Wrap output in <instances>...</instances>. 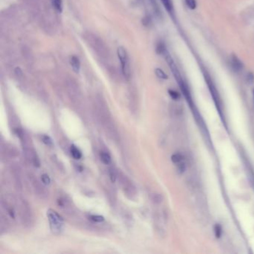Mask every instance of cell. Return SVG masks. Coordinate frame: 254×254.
Returning <instances> with one entry per match:
<instances>
[{"instance_id": "obj_13", "label": "cell", "mask_w": 254, "mask_h": 254, "mask_svg": "<svg viewBox=\"0 0 254 254\" xmlns=\"http://www.w3.org/2000/svg\"><path fill=\"white\" fill-rule=\"evenodd\" d=\"M42 140L46 145H48V146H52V145H53L52 140L49 137V136H46V135L43 136Z\"/></svg>"}, {"instance_id": "obj_22", "label": "cell", "mask_w": 254, "mask_h": 254, "mask_svg": "<svg viewBox=\"0 0 254 254\" xmlns=\"http://www.w3.org/2000/svg\"><path fill=\"white\" fill-rule=\"evenodd\" d=\"M33 161H34V164L35 166H37V167H40V163L39 159H38L37 156H34Z\"/></svg>"}, {"instance_id": "obj_5", "label": "cell", "mask_w": 254, "mask_h": 254, "mask_svg": "<svg viewBox=\"0 0 254 254\" xmlns=\"http://www.w3.org/2000/svg\"><path fill=\"white\" fill-rule=\"evenodd\" d=\"M70 64H71L72 69L76 72V73H78L81 69V62H80L78 57L76 56H72L70 58Z\"/></svg>"}, {"instance_id": "obj_1", "label": "cell", "mask_w": 254, "mask_h": 254, "mask_svg": "<svg viewBox=\"0 0 254 254\" xmlns=\"http://www.w3.org/2000/svg\"><path fill=\"white\" fill-rule=\"evenodd\" d=\"M117 55L119 60L121 63V67H122V72L124 77L127 79H129L130 77V60H129L128 55L127 51L124 47L120 46L117 49Z\"/></svg>"}, {"instance_id": "obj_7", "label": "cell", "mask_w": 254, "mask_h": 254, "mask_svg": "<svg viewBox=\"0 0 254 254\" xmlns=\"http://www.w3.org/2000/svg\"><path fill=\"white\" fill-rule=\"evenodd\" d=\"M71 154L72 156H73V158H75L76 159H80L81 158V156H82V154H81V152L80 151V150L76 148L75 145H72L71 146Z\"/></svg>"}, {"instance_id": "obj_11", "label": "cell", "mask_w": 254, "mask_h": 254, "mask_svg": "<svg viewBox=\"0 0 254 254\" xmlns=\"http://www.w3.org/2000/svg\"><path fill=\"white\" fill-rule=\"evenodd\" d=\"M155 73H156V76H157L158 78H161V79H168V76L166 74L165 72L162 71L161 69L156 68V69H155Z\"/></svg>"}, {"instance_id": "obj_8", "label": "cell", "mask_w": 254, "mask_h": 254, "mask_svg": "<svg viewBox=\"0 0 254 254\" xmlns=\"http://www.w3.org/2000/svg\"><path fill=\"white\" fill-rule=\"evenodd\" d=\"M101 159L102 162L104 163L105 165H109L111 162V157L108 153L106 152H101L100 154Z\"/></svg>"}, {"instance_id": "obj_20", "label": "cell", "mask_w": 254, "mask_h": 254, "mask_svg": "<svg viewBox=\"0 0 254 254\" xmlns=\"http://www.w3.org/2000/svg\"><path fill=\"white\" fill-rule=\"evenodd\" d=\"M247 81L250 84H253L254 82V75L252 72H249L247 75Z\"/></svg>"}, {"instance_id": "obj_9", "label": "cell", "mask_w": 254, "mask_h": 254, "mask_svg": "<svg viewBox=\"0 0 254 254\" xmlns=\"http://www.w3.org/2000/svg\"><path fill=\"white\" fill-rule=\"evenodd\" d=\"M161 1H162L166 11L172 14L173 12V4H172V0H161Z\"/></svg>"}, {"instance_id": "obj_19", "label": "cell", "mask_w": 254, "mask_h": 254, "mask_svg": "<svg viewBox=\"0 0 254 254\" xmlns=\"http://www.w3.org/2000/svg\"><path fill=\"white\" fill-rule=\"evenodd\" d=\"M153 201H154V202L156 203V204H159V203L162 202V195H160L159 194L154 195V198H153Z\"/></svg>"}, {"instance_id": "obj_10", "label": "cell", "mask_w": 254, "mask_h": 254, "mask_svg": "<svg viewBox=\"0 0 254 254\" xmlns=\"http://www.w3.org/2000/svg\"><path fill=\"white\" fill-rule=\"evenodd\" d=\"M183 158L184 157H183V155L177 153V154H175L172 155V161L173 162H175V163H180V162H181L182 161H183Z\"/></svg>"}, {"instance_id": "obj_6", "label": "cell", "mask_w": 254, "mask_h": 254, "mask_svg": "<svg viewBox=\"0 0 254 254\" xmlns=\"http://www.w3.org/2000/svg\"><path fill=\"white\" fill-rule=\"evenodd\" d=\"M52 6L57 12L61 13L63 11V2L62 0H51Z\"/></svg>"}, {"instance_id": "obj_15", "label": "cell", "mask_w": 254, "mask_h": 254, "mask_svg": "<svg viewBox=\"0 0 254 254\" xmlns=\"http://www.w3.org/2000/svg\"><path fill=\"white\" fill-rule=\"evenodd\" d=\"M169 95L171 96V98H173L174 100H177L180 98V94H179L177 92H176V91L172 90V89H169Z\"/></svg>"}, {"instance_id": "obj_3", "label": "cell", "mask_w": 254, "mask_h": 254, "mask_svg": "<svg viewBox=\"0 0 254 254\" xmlns=\"http://www.w3.org/2000/svg\"><path fill=\"white\" fill-rule=\"evenodd\" d=\"M87 38L89 39L90 46L98 54V55L103 57V55H106V47L99 38L97 37L96 36H92L91 34H89V36H87Z\"/></svg>"}, {"instance_id": "obj_17", "label": "cell", "mask_w": 254, "mask_h": 254, "mask_svg": "<svg viewBox=\"0 0 254 254\" xmlns=\"http://www.w3.org/2000/svg\"><path fill=\"white\" fill-rule=\"evenodd\" d=\"M109 175H110V178H111V180L112 183H115L116 180V172H115L114 169H111L109 170Z\"/></svg>"}, {"instance_id": "obj_4", "label": "cell", "mask_w": 254, "mask_h": 254, "mask_svg": "<svg viewBox=\"0 0 254 254\" xmlns=\"http://www.w3.org/2000/svg\"><path fill=\"white\" fill-rule=\"evenodd\" d=\"M231 63H232V67L236 72H240L243 69L244 65L242 62L238 58L237 56L233 55L231 58Z\"/></svg>"}, {"instance_id": "obj_16", "label": "cell", "mask_w": 254, "mask_h": 254, "mask_svg": "<svg viewBox=\"0 0 254 254\" xmlns=\"http://www.w3.org/2000/svg\"><path fill=\"white\" fill-rule=\"evenodd\" d=\"M186 3L188 7L191 10H194L196 8L197 4H196L195 0H186Z\"/></svg>"}, {"instance_id": "obj_23", "label": "cell", "mask_w": 254, "mask_h": 254, "mask_svg": "<svg viewBox=\"0 0 254 254\" xmlns=\"http://www.w3.org/2000/svg\"><path fill=\"white\" fill-rule=\"evenodd\" d=\"M253 94H254V91H253Z\"/></svg>"}, {"instance_id": "obj_12", "label": "cell", "mask_w": 254, "mask_h": 254, "mask_svg": "<svg viewBox=\"0 0 254 254\" xmlns=\"http://www.w3.org/2000/svg\"><path fill=\"white\" fill-rule=\"evenodd\" d=\"M90 219L92 220V221L97 222V223H100V222H102L104 221V218L101 215H93L90 216Z\"/></svg>"}, {"instance_id": "obj_2", "label": "cell", "mask_w": 254, "mask_h": 254, "mask_svg": "<svg viewBox=\"0 0 254 254\" xmlns=\"http://www.w3.org/2000/svg\"><path fill=\"white\" fill-rule=\"evenodd\" d=\"M47 216L49 218L50 227L52 232L59 233L62 230L63 219L55 211L49 210L47 212Z\"/></svg>"}, {"instance_id": "obj_18", "label": "cell", "mask_w": 254, "mask_h": 254, "mask_svg": "<svg viewBox=\"0 0 254 254\" xmlns=\"http://www.w3.org/2000/svg\"><path fill=\"white\" fill-rule=\"evenodd\" d=\"M185 170H186V165L184 162H180L177 166V172L179 174H182L184 172Z\"/></svg>"}, {"instance_id": "obj_21", "label": "cell", "mask_w": 254, "mask_h": 254, "mask_svg": "<svg viewBox=\"0 0 254 254\" xmlns=\"http://www.w3.org/2000/svg\"><path fill=\"white\" fill-rule=\"evenodd\" d=\"M41 180H42L43 183L44 184H46V185L49 184V183H50V182H51L50 178H49V177L47 175H43L42 177H41Z\"/></svg>"}, {"instance_id": "obj_14", "label": "cell", "mask_w": 254, "mask_h": 254, "mask_svg": "<svg viewBox=\"0 0 254 254\" xmlns=\"http://www.w3.org/2000/svg\"><path fill=\"white\" fill-rule=\"evenodd\" d=\"M214 230H215V237H216V238H220V237H221V234H222V228H221V225H220V224H216L215 226V228H214Z\"/></svg>"}]
</instances>
